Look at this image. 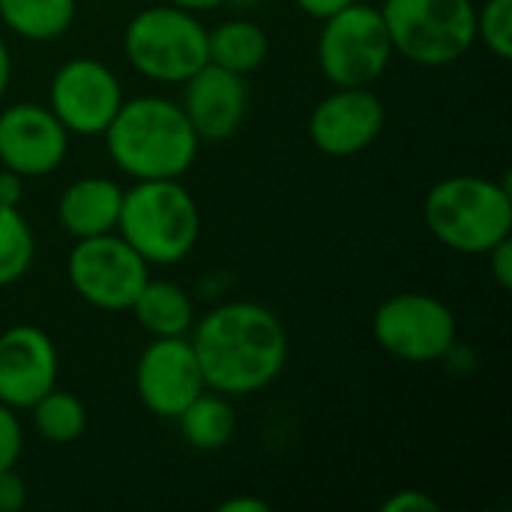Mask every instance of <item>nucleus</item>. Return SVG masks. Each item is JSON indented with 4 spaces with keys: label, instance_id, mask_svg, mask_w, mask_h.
Masks as SVG:
<instances>
[{
    "label": "nucleus",
    "instance_id": "obj_1",
    "mask_svg": "<svg viewBox=\"0 0 512 512\" xmlns=\"http://www.w3.org/2000/svg\"><path fill=\"white\" fill-rule=\"evenodd\" d=\"M192 351L207 390L249 396L279 378L288 360V333L261 303L234 300L192 324Z\"/></svg>",
    "mask_w": 512,
    "mask_h": 512
},
{
    "label": "nucleus",
    "instance_id": "obj_2",
    "mask_svg": "<svg viewBox=\"0 0 512 512\" xmlns=\"http://www.w3.org/2000/svg\"><path fill=\"white\" fill-rule=\"evenodd\" d=\"M102 138L111 162L132 180H180L201 144L183 108L165 96L123 99Z\"/></svg>",
    "mask_w": 512,
    "mask_h": 512
},
{
    "label": "nucleus",
    "instance_id": "obj_3",
    "mask_svg": "<svg viewBox=\"0 0 512 512\" xmlns=\"http://www.w3.org/2000/svg\"><path fill=\"white\" fill-rule=\"evenodd\" d=\"M426 228L459 255H486L512 237L510 174L504 183L477 174H456L435 183L423 204Z\"/></svg>",
    "mask_w": 512,
    "mask_h": 512
},
{
    "label": "nucleus",
    "instance_id": "obj_4",
    "mask_svg": "<svg viewBox=\"0 0 512 512\" xmlns=\"http://www.w3.org/2000/svg\"><path fill=\"white\" fill-rule=\"evenodd\" d=\"M117 234L156 267L180 264L201 237V210L180 180H135L123 189Z\"/></svg>",
    "mask_w": 512,
    "mask_h": 512
},
{
    "label": "nucleus",
    "instance_id": "obj_5",
    "mask_svg": "<svg viewBox=\"0 0 512 512\" xmlns=\"http://www.w3.org/2000/svg\"><path fill=\"white\" fill-rule=\"evenodd\" d=\"M378 9L393 51L417 66L459 63L477 42L474 0H384Z\"/></svg>",
    "mask_w": 512,
    "mask_h": 512
},
{
    "label": "nucleus",
    "instance_id": "obj_6",
    "mask_svg": "<svg viewBox=\"0 0 512 512\" xmlns=\"http://www.w3.org/2000/svg\"><path fill=\"white\" fill-rule=\"evenodd\" d=\"M123 54L138 75L159 84H183L210 63L207 27L180 6H147L126 24Z\"/></svg>",
    "mask_w": 512,
    "mask_h": 512
},
{
    "label": "nucleus",
    "instance_id": "obj_7",
    "mask_svg": "<svg viewBox=\"0 0 512 512\" xmlns=\"http://www.w3.org/2000/svg\"><path fill=\"white\" fill-rule=\"evenodd\" d=\"M393 42L378 6L354 0L324 18L318 66L333 87H372L393 60Z\"/></svg>",
    "mask_w": 512,
    "mask_h": 512
},
{
    "label": "nucleus",
    "instance_id": "obj_8",
    "mask_svg": "<svg viewBox=\"0 0 512 512\" xmlns=\"http://www.w3.org/2000/svg\"><path fill=\"white\" fill-rule=\"evenodd\" d=\"M72 291L93 309L126 312L150 279V264L117 234L75 240L66 258Z\"/></svg>",
    "mask_w": 512,
    "mask_h": 512
},
{
    "label": "nucleus",
    "instance_id": "obj_9",
    "mask_svg": "<svg viewBox=\"0 0 512 512\" xmlns=\"http://www.w3.org/2000/svg\"><path fill=\"white\" fill-rule=\"evenodd\" d=\"M456 315L447 303L423 291L387 297L372 318V336L396 360L438 363L456 342Z\"/></svg>",
    "mask_w": 512,
    "mask_h": 512
},
{
    "label": "nucleus",
    "instance_id": "obj_10",
    "mask_svg": "<svg viewBox=\"0 0 512 512\" xmlns=\"http://www.w3.org/2000/svg\"><path fill=\"white\" fill-rule=\"evenodd\" d=\"M123 105L120 78L93 57H75L63 63L48 87V108L69 135L96 138L108 129Z\"/></svg>",
    "mask_w": 512,
    "mask_h": 512
},
{
    "label": "nucleus",
    "instance_id": "obj_11",
    "mask_svg": "<svg viewBox=\"0 0 512 512\" xmlns=\"http://www.w3.org/2000/svg\"><path fill=\"white\" fill-rule=\"evenodd\" d=\"M387 111L372 87H336L309 114V141L330 159L363 153L384 132Z\"/></svg>",
    "mask_w": 512,
    "mask_h": 512
},
{
    "label": "nucleus",
    "instance_id": "obj_12",
    "mask_svg": "<svg viewBox=\"0 0 512 512\" xmlns=\"http://www.w3.org/2000/svg\"><path fill=\"white\" fill-rule=\"evenodd\" d=\"M135 390L150 414L174 420L198 393L207 390L192 342L186 336L153 339L138 357Z\"/></svg>",
    "mask_w": 512,
    "mask_h": 512
},
{
    "label": "nucleus",
    "instance_id": "obj_13",
    "mask_svg": "<svg viewBox=\"0 0 512 512\" xmlns=\"http://www.w3.org/2000/svg\"><path fill=\"white\" fill-rule=\"evenodd\" d=\"M69 132L48 105L15 102L0 111V165L21 177H45L63 165Z\"/></svg>",
    "mask_w": 512,
    "mask_h": 512
},
{
    "label": "nucleus",
    "instance_id": "obj_14",
    "mask_svg": "<svg viewBox=\"0 0 512 512\" xmlns=\"http://www.w3.org/2000/svg\"><path fill=\"white\" fill-rule=\"evenodd\" d=\"M57 348L33 324H15L0 333V402L21 411L57 387Z\"/></svg>",
    "mask_w": 512,
    "mask_h": 512
},
{
    "label": "nucleus",
    "instance_id": "obj_15",
    "mask_svg": "<svg viewBox=\"0 0 512 512\" xmlns=\"http://www.w3.org/2000/svg\"><path fill=\"white\" fill-rule=\"evenodd\" d=\"M183 87L180 108L201 141H225L243 126L249 111L246 75L204 63L192 78L183 81Z\"/></svg>",
    "mask_w": 512,
    "mask_h": 512
},
{
    "label": "nucleus",
    "instance_id": "obj_16",
    "mask_svg": "<svg viewBox=\"0 0 512 512\" xmlns=\"http://www.w3.org/2000/svg\"><path fill=\"white\" fill-rule=\"evenodd\" d=\"M123 189L108 177H81L69 183L57 201V222L75 240L117 231Z\"/></svg>",
    "mask_w": 512,
    "mask_h": 512
},
{
    "label": "nucleus",
    "instance_id": "obj_17",
    "mask_svg": "<svg viewBox=\"0 0 512 512\" xmlns=\"http://www.w3.org/2000/svg\"><path fill=\"white\" fill-rule=\"evenodd\" d=\"M132 312L153 339L186 336L195 324L192 297L168 279H147V285L132 303Z\"/></svg>",
    "mask_w": 512,
    "mask_h": 512
},
{
    "label": "nucleus",
    "instance_id": "obj_18",
    "mask_svg": "<svg viewBox=\"0 0 512 512\" xmlns=\"http://www.w3.org/2000/svg\"><path fill=\"white\" fill-rule=\"evenodd\" d=\"M267 54H270V36L261 24L249 18H231L207 30V57L222 69L249 75L267 60Z\"/></svg>",
    "mask_w": 512,
    "mask_h": 512
},
{
    "label": "nucleus",
    "instance_id": "obj_19",
    "mask_svg": "<svg viewBox=\"0 0 512 512\" xmlns=\"http://www.w3.org/2000/svg\"><path fill=\"white\" fill-rule=\"evenodd\" d=\"M180 435L192 450L201 453H216L222 450L231 438H234V408L228 402V396L222 393H198L177 417Z\"/></svg>",
    "mask_w": 512,
    "mask_h": 512
},
{
    "label": "nucleus",
    "instance_id": "obj_20",
    "mask_svg": "<svg viewBox=\"0 0 512 512\" xmlns=\"http://www.w3.org/2000/svg\"><path fill=\"white\" fill-rule=\"evenodd\" d=\"M78 12V0H0V21L21 39H60Z\"/></svg>",
    "mask_w": 512,
    "mask_h": 512
},
{
    "label": "nucleus",
    "instance_id": "obj_21",
    "mask_svg": "<svg viewBox=\"0 0 512 512\" xmlns=\"http://www.w3.org/2000/svg\"><path fill=\"white\" fill-rule=\"evenodd\" d=\"M30 411L39 438L48 444H72L87 429V408L81 405V399L57 387L48 390L39 402H33Z\"/></svg>",
    "mask_w": 512,
    "mask_h": 512
},
{
    "label": "nucleus",
    "instance_id": "obj_22",
    "mask_svg": "<svg viewBox=\"0 0 512 512\" xmlns=\"http://www.w3.org/2000/svg\"><path fill=\"white\" fill-rule=\"evenodd\" d=\"M36 258V240L18 207L0 204V288L15 285L27 276Z\"/></svg>",
    "mask_w": 512,
    "mask_h": 512
},
{
    "label": "nucleus",
    "instance_id": "obj_23",
    "mask_svg": "<svg viewBox=\"0 0 512 512\" xmlns=\"http://www.w3.org/2000/svg\"><path fill=\"white\" fill-rule=\"evenodd\" d=\"M477 42L498 60L512 57V0H486L477 9Z\"/></svg>",
    "mask_w": 512,
    "mask_h": 512
},
{
    "label": "nucleus",
    "instance_id": "obj_24",
    "mask_svg": "<svg viewBox=\"0 0 512 512\" xmlns=\"http://www.w3.org/2000/svg\"><path fill=\"white\" fill-rule=\"evenodd\" d=\"M21 447H24V432L15 417V408L0 402V471L15 468Z\"/></svg>",
    "mask_w": 512,
    "mask_h": 512
},
{
    "label": "nucleus",
    "instance_id": "obj_25",
    "mask_svg": "<svg viewBox=\"0 0 512 512\" xmlns=\"http://www.w3.org/2000/svg\"><path fill=\"white\" fill-rule=\"evenodd\" d=\"M438 510V501L420 489H402L396 495H390L384 501L381 512H435Z\"/></svg>",
    "mask_w": 512,
    "mask_h": 512
},
{
    "label": "nucleus",
    "instance_id": "obj_26",
    "mask_svg": "<svg viewBox=\"0 0 512 512\" xmlns=\"http://www.w3.org/2000/svg\"><path fill=\"white\" fill-rule=\"evenodd\" d=\"M27 504V486L15 474V468L0 471V512H18Z\"/></svg>",
    "mask_w": 512,
    "mask_h": 512
},
{
    "label": "nucleus",
    "instance_id": "obj_27",
    "mask_svg": "<svg viewBox=\"0 0 512 512\" xmlns=\"http://www.w3.org/2000/svg\"><path fill=\"white\" fill-rule=\"evenodd\" d=\"M486 258H489V273H492V279H495L504 291L512 288V237L495 243V246L486 252Z\"/></svg>",
    "mask_w": 512,
    "mask_h": 512
},
{
    "label": "nucleus",
    "instance_id": "obj_28",
    "mask_svg": "<svg viewBox=\"0 0 512 512\" xmlns=\"http://www.w3.org/2000/svg\"><path fill=\"white\" fill-rule=\"evenodd\" d=\"M21 198H24V177L9 168H0V204L18 207Z\"/></svg>",
    "mask_w": 512,
    "mask_h": 512
},
{
    "label": "nucleus",
    "instance_id": "obj_29",
    "mask_svg": "<svg viewBox=\"0 0 512 512\" xmlns=\"http://www.w3.org/2000/svg\"><path fill=\"white\" fill-rule=\"evenodd\" d=\"M441 363H447V369H450V372H456V375H471V372L477 369L474 351H471V348H462L459 342H453V345H450V351L441 357Z\"/></svg>",
    "mask_w": 512,
    "mask_h": 512
},
{
    "label": "nucleus",
    "instance_id": "obj_30",
    "mask_svg": "<svg viewBox=\"0 0 512 512\" xmlns=\"http://www.w3.org/2000/svg\"><path fill=\"white\" fill-rule=\"evenodd\" d=\"M351 3H354V0H297V6H300L306 15L318 18V21L336 15L339 9H345V6H351Z\"/></svg>",
    "mask_w": 512,
    "mask_h": 512
},
{
    "label": "nucleus",
    "instance_id": "obj_31",
    "mask_svg": "<svg viewBox=\"0 0 512 512\" xmlns=\"http://www.w3.org/2000/svg\"><path fill=\"white\" fill-rule=\"evenodd\" d=\"M270 507L258 498H231V501H222L219 512H267Z\"/></svg>",
    "mask_w": 512,
    "mask_h": 512
},
{
    "label": "nucleus",
    "instance_id": "obj_32",
    "mask_svg": "<svg viewBox=\"0 0 512 512\" xmlns=\"http://www.w3.org/2000/svg\"><path fill=\"white\" fill-rule=\"evenodd\" d=\"M168 3L186 9V12L201 15V12H210V9H216V6H222V3H228V0H168Z\"/></svg>",
    "mask_w": 512,
    "mask_h": 512
},
{
    "label": "nucleus",
    "instance_id": "obj_33",
    "mask_svg": "<svg viewBox=\"0 0 512 512\" xmlns=\"http://www.w3.org/2000/svg\"><path fill=\"white\" fill-rule=\"evenodd\" d=\"M9 78H12V57H9V45L6 39L0 36V96L6 93L9 87Z\"/></svg>",
    "mask_w": 512,
    "mask_h": 512
},
{
    "label": "nucleus",
    "instance_id": "obj_34",
    "mask_svg": "<svg viewBox=\"0 0 512 512\" xmlns=\"http://www.w3.org/2000/svg\"><path fill=\"white\" fill-rule=\"evenodd\" d=\"M228 3H237V6H255L258 0H228Z\"/></svg>",
    "mask_w": 512,
    "mask_h": 512
}]
</instances>
